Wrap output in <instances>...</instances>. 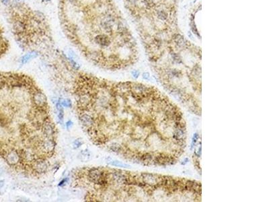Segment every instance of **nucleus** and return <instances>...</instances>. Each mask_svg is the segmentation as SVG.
Wrapping results in <instances>:
<instances>
[{
	"label": "nucleus",
	"instance_id": "nucleus-1",
	"mask_svg": "<svg viewBox=\"0 0 269 202\" xmlns=\"http://www.w3.org/2000/svg\"><path fill=\"white\" fill-rule=\"evenodd\" d=\"M177 40L147 52L165 90L193 114L201 115V55L199 48Z\"/></svg>",
	"mask_w": 269,
	"mask_h": 202
},
{
	"label": "nucleus",
	"instance_id": "nucleus-2",
	"mask_svg": "<svg viewBox=\"0 0 269 202\" xmlns=\"http://www.w3.org/2000/svg\"><path fill=\"white\" fill-rule=\"evenodd\" d=\"M88 178L93 183L99 185H106L108 183V175L106 172L101 171L99 168H92L88 172Z\"/></svg>",
	"mask_w": 269,
	"mask_h": 202
},
{
	"label": "nucleus",
	"instance_id": "nucleus-3",
	"mask_svg": "<svg viewBox=\"0 0 269 202\" xmlns=\"http://www.w3.org/2000/svg\"><path fill=\"white\" fill-rule=\"evenodd\" d=\"M33 101L36 106L39 108L45 107L47 104V99L46 96L40 91L34 93L33 96Z\"/></svg>",
	"mask_w": 269,
	"mask_h": 202
},
{
	"label": "nucleus",
	"instance_id": "nucleus-4",
	"mask_svg": "<svg viewBox=\"0 0 269 202\" xmlns=\"http://www.w3.org/2000/svg\"><path fill=\"white\" fill-rule=\"evenodd\" d=\"M94 41L96 44H97L102 47H108L111 44V40L108 35L105 34H97L94 37Z\"/></svg>",
	"mask_w": 269,
	"mask_h": 202
},
{
	"label": "nucleus",
	"instance_id": "nucleus-5",
	"mask_svg": "<svg viewBox=\"0 0 269 202\" xmlns=\"http://www.w3.org/2000/svg\"><path fill=\"white\" fill-rule=\"evenodd\" d=\"M40 146H41L42 152H45L46 153H50L51 152L53 151L55 146V143L51 139L48 138V140L42 141Z\"/></svg>",
	"mask_w": 269,
	"mask_h": 202
},
{
	"label": "nucleus",
	"instance_id": "nucleus-6",
	"mask_svg": "<svg viewBox=\"0 0 269 202\" xmlns=\"http://www.w3.org/2000/svg\"><path fill=\"white\" fill-rule=\"evenodd\" d=\"M48 168L47 162L44 160H40L36 161L34 164V168L35 171L38 173H43L47 171Z\"/></svg>",
	"mask_w": 269,
	"mask_h": 202
},
{
	"label": "nucleus",
	"instance_id": "nucleus-7",
	"mask_svg": "<svg viewBox=\"0 0 269 202\" xmlns=\"http://www.w3.org/2000/svg\"><path fill=\"white\" fill-rule=\"evenodd\" d=\"M42 132L47 138L51 139L55 135V129L53 127V125L48 123L44 124L42 126Z\"/></svg>",
	"mask_w": 269,
	"mask_h": 202
},
{
	"label": "nucleus",
	"instance_id": "nucleus-8",
	"mask_svg": "<svg viewBox=\"0 0 269 202\" xmlns=\"http://www.w3.org/2000/svg\"><path fill=\"white\" fill-rule=\"evenodd\" d=\"M80 121L81 123L84 125L85 127H90L92 126L94 123V120L90 115L87 114H82L80 116Z\"/></svg>",
	"mask_w": 269,
	"mask_h": 202
},
{
	"label": "nucleus",
	"instance_id": "nucleus-9",
	"mask_svg": "<svg viewBox=\"0 0 269 202\" xmlns=\"http://www.w3.org/2000/svg\"><path fill=\"white\" fill-rule=\"evenodd\" d=\"M38 53L36 51H31L28 53L26 54L21 58V62L22 64H26L29 61H30L31 60H32L34 58H36L38 56Z\"/></svg>",
	"mask_w": 269,
	"mask_h": 202
},
{
	"label": "nucleus",
	"instance_id": "nucleus-10",
	"mask_svg": "<svg viewBox=\"0 0 269 202\" xmlns=\"http://www.w3.org/2000/svg\"><path fill=\"white\" fill-rule=\"evenodd\" d=\"M25 29V27H24V24H23L22 22L20 21H18V22H16L14 23V30L18 33H20V32H22Z\"/></svg>",
	"mask_w": 269,
	"mask_h": 202
},
{
	"label": "nucleus",
	"instance_id": "nucleus-11",
	"mask_svg": "<svg viewBox=\"0 0 269 202\" xmlns=\"http://www.w3.org/2000/svg\"><path fill=\"white\" fill-rule=\"evenodd\" d=\"M110 164H111L112 166H116V167H122V168H125V167H127L129 166L127 164H125L124 163L121 162L120 161H118V160H112L110 162Z\"/></svg>",
	"mask_w": 269,
	"mask_h": 202
},
{
	"label": "nucleus",
	"instance_id": "nucleus-12",
	"mask_svg": "<svg viewBox=\"0 0 269 202\" xmlns=\"http://www.w3.org/2000/svg\"><path fill=\"white\" fill-rule=\"evenodd\" d=\"M59 103L61 104V106L64 107H71V104H72L71 101L69 99H63V100H61Z\"/></svg>",
	"mask_w": 269,
	"mask_h": 202
},
{
	"label": "nucleus",
	"instance_id": "nucleus-13",
	"mask_svg": "<svg viewBox=\"0 0 269 202\" xmlns=\"http://www.w3.org/2000/svg\"><path fill=\"white\" fill-rule=\"evenodd\" d=\"M82 143H83V142H82L80 140H76L74 141L73 145H74V146H75L76 148H79V146H81V145H82Z\"/></svg>",
	"mask_w": 269,
	"mask_h": 202
},
{
	"label": "nucleus",
	"instance_id": "nucleus-14",
	"mask_svg": "<svg viewBox=\"0 0 269 202\" xmlns=\"http://www.w3.org/2000/svg\"><path fill=\"white\" fill-rule=\"evenodd\" d=\"M66 125H67V127L69 129V127H72V125H73V123L71 122V121H69L68 122H67V123H66Z\"/></svg>",
	"mask_w": 269,
	"mask_h": 202
},
{
	"label": "nucleus",
	"instance_id": "nucleus-15",
	"mask_svg": "<svg viewBox=\"0 0 269 202\" xmlns=\"http://www.w3.org/2000/svg\"><path fill=\"white\" fill-rule=\"evenodd\" d=\"M132 73H133V76L135 77V78H137L138 76H139V73L137 71H133Z\"/></svg>",
	"mask_w": 269,
	"mask_h": 202
},
{
	"label": "nucleus",
	"instance_id": "nucleus-16",
	"mask_svg": "<svg viewBox=\"0 0 269 202\" xmlns=\"http://www.w3.org/2000/svg\"><path fill=\"white\" fill-rule=\"evenodd\" d=\"M42 1H44V2H47H47H50L51 0H42Z\"/></svg>",
	"mask_w": 269,
	"mask_h": 202
},
{
	"label": "nucleus",
	"instance_id": "nucleus-17",
	"mask_svg": "<svg viewBox=\"0 0 269 202\" xmlns=\"http://www.w3.org/2000/svg\"><path fill=\"white\" fill-rule=\"evenodd\" d=\"M118 1H120V0H118Z\"/></svg>",
	"mask_w": 269,
	"mask_h": 202
}]
</instances>
